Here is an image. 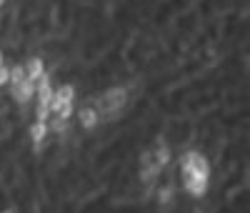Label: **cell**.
Instances as JSON below:
<instances>
[{
    "label": "cell",
    "instance_id": "6da1fadb",
    "mask_svg": "<svg viewBox=\"0 0 250 213\" xmlns=\"http://www.w3.org/2000/svg\"><path fill=\"white\" fill-rule=\"evenodd\" d=\"M0 88V213H250V53L218 46L130 83L100 125L28 141Z\"/></svg>",
    "mask_w": 250,
    "mask_h": 213
},
{
    "label": "cell",
    "instance_id": "8992f818",
    "mask_svg": "<svg viewBox=\"0 0 250 213\" xmlns=\"http://www.w3.org/2000/svg\"><path fill=\"white\" fill-rule=\"evenodd\" d=\"M53 113H50V105H43V103H35L33 100V118L35 120H48Z\"/></svg>",
    "mask_w": 250,
    "mask_h": 213
},
{
    "label": "cell",
    "instance_id": "3957f363",
    "mask_svg": "<svg viewBox=\"0 0 250 213\" xmlns=\"http://www.w3.org/2000/svg\"><path fill=\"white\" fill-rule=\"evenodd\" d=\"M23 66H25V78L33 80V83L48 71V63H45V58L40 55V53H30V55H25V58H23Z\"/></svg>",
    "mask_w": 250,
    "mask_h": 213
},
{
    "label": "cell",
    "instance_id": "ba28073f",
    "mask_svg": "<svg viewBox=\"0 0 250 213\" xmlns=\"http://www.w3.org/2000/svg\"><path fill=\"white\" fill-rule=\"evenodd\" d=\"M8 5V0H0V8H5Z\"/></svg>",
    "mask_w": 250,
    "mask_h": 213
},
{
    "label": "cell",
    "instance_id": "5b68a950",
    "mask_svg": "<svg viewBox=\"0 0 250 213\" xmlns=\"http://www.w3.org/2000/svg\"><path fill=\"white\" fill-rule=\"evenodd\" d=\"M75 105H78V100H68V103H62L53 116H58V118H62V120H70V118H73V113H75Z\"/></svg>",
    "mask_w": 250,
    "mask_h": 213
},
{
    "label": "cell",
    "instance_id": "52a82bcc",
    "mask_svg": "<svg viewBox=\"0 0 250 213\" xmlns=\"http://www.w3.org/2000/svg\"><path fill=\"white\" fill-rule=\"evenodd\" d=\"M10 83V63H0V88Z\"/></svg>",
    "mask_w": 250,
    "mask_h": 213
},
{
    "label": "cell",
    "instance_id": "7a4b0ae2",
    "mask_svg": "<svg viewBox=\"0 0 250 213\" xmlns=\"http://www.w3.org/2000/svg\"><path fill=\"white\" fill-rule=\"evenodd\" d=\"M73 118H75V123L83 128V131H93V128L100 125V116H98V111L93 108L90 103H83V100H78Z\"/></svg>",
    "mask_w": 250,
    "mask_h": 213
},
{
    "label": "cell",
    "instance_id": "277c9868",
    "mask_svg": "<svg viewBox=\"0 0 250 213\" xmlns=\"http://www.w3.org/2000/svg\"><path fill=\"white\" fill-rule=\"evenodd\" d=\"M28 141L30 143H43V141H48V136H50V128H48V120H30L28 123Z\"/></svg>",
    "mask_w": 250,
    "mask_h": 213
}]
</instances>
